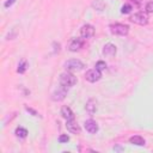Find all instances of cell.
I'll list each match as a JSON object with an SVG mask.
<instances>
[{"instance_id":"277c9868","label":"cell","mask_w":153,"mask_h":153,"mask_svg":"<svg viewBox=\"0 0 153 153\" xmlns=\"http://www.w3.org/2000/svg\"><path fill=\"white\" fill-rule=\"evenodd\" d=\"M148 16L147 13H143V12H137V13H134L129 17V20L134 24H137V25H146L148 24Z\"/></svg>"},{"instance_id":"7a4b0ae2","label":"cell","mask_w":153,"mask_h":153,"mask_svg":"<svg viewBox=\"0 0 153 153\" xmlns=\"http://www.w3.org/2000/svg\"><path fill=\"white\" fill-rule=\"evenodd\" d=\"M63 67L68 72H78V71H81L85 67V65L78 59H72V60L66 61L63 63Z\"/></svg>"},{"instance_id":"5bb4252c","label":"cell","mask_w":153,"mask_h":153,"mask_svg":"<svg viewBox=\"0 0 153 153\" xmlns=\"http://www.w3.org/2000/svg\"><path fill=\"white\" fill-rule=\"evenodd\" d=\"M129 142H130L131 145H136V146H143V145L146 143L145 139H143L142 136H140V135H134V136H131V137L129 139Z\"/></svg>"},{"instance_id":"30bf717a","label":"cell","mask_w":153,"mask_h":153,"mask_svg":"<svg viewBox=\"0 0 153 153\" xmlns=\"http://www.w3.org/2000/svg\"><path fill=\"white\" fill-rule=\"evenodd\" d=\"M84 127H85L86 131H88L90 134H96V133L98 131V123H97L94 120H92V118L85 121Z\"/></svg>"},{"instance_id":"6da1fadb","label":"cell","mask_w":153,"mask_h":153,"mask_svg":"<svg viewBox=\"0 0 153 153\" xmlns=\"http://www.w3.org/2000/svg\"><path fill=\"white\" fill-rule=\"evenodd\" d=\"M59 84L69 88V87H72V86H74L76 84V76L72 72L66 71V72H63V73L60 74V76H59Z\"/></svg>"},{"instance_id":"7c38bea8","label":"cell","mask_w":153,"mask_h":153,"mask_svg":"<svg viewBox=\"0 0 153 153\" xmlns=\"http://www.w3.org/2000/svg\"><path fill=\"white\" fill-rule=\"evenodd\" d=\"M61 115L66 121L69 120H74V112L72 111V109L69 106H62L61 108Z\"/></svg>"},{"instance_id":"4fadbf2b","label":"cell","mask_w":153,"mask_h":153,"mask_svg":"<svg viewBox=\"0 0 153 153\" xmlns=\"http://www.w3.org/2000/svg\"><path fill=\"white\" fill-rule=\"evenodd\" d=\"M85 109L90 115H93L96 112V110H97V102L94 99H88L86 105H85Z\"/></svg>"},{"instance_id":"9c48e42d","label":"cell","mask_w":153,"mask_h":153,"mask_svg":"<svg viewBox=\"0 0 153 153\" xmlns=\"http://www.w3.org/2000/svg\"><path fill=\"white\" fill-rule=\"evenodd\" d=\"M84 45V38L82 37H79V38H73L68 45V49L71 51H78L82 48Z\"/></svg>"},{"instance_id":"5b68a950","label":"cell","mask_w":153,"mask_h":153,"mask_svg":"<svg viewBox=\"0 0 153 153\" xmlns=\"http://www.w3.org/2000/svg\"><path fill=\"white\" fill-rule=\"evenodd\" d=\"M67 92H68V87H65L62 85H60L53 93H51V99L54 102H61L66 98L67 96Z\"/></svg>"},{"instance_id":"8992f818","label":"cell","mask_w":153,"mask_h":153,"mask_svg":"<svg viewBox=\"0 0 153 153\" xmlns=\"http://www.w3.org/2000/svg\"><path fill=\"white\" fill-rule=\"evenodd\" d=\"M102 78V72L98 71L97 68H92V69H88L85 74V79L90 82H96L98 81L99 79Z\"/></svg>"},{"instance_id":"ffe728a7","label":"cell","mask_w":153,"mask_h":153,"mask_svg":"<svg viewBox=\"0 0 153 153\" xmlns=\"http://www.w3.org/2000/svg\"><path fill=\"white\" fill-rule=\"evenodd\" d=\"M59 141H60L61 143H67V142L69 141V136H68L67 134H62V135L59 136Z\"/></svg>"},{"instance_id":"3957f363","label":"cell","mask_w":153,"mask_h":153,"mask_svg":"<svg viewBox=\"0 0 153 153\" xmlns=\"http://www.w3.org/2000/svg\"><path fill=\"white\" fill-rule=\"evenodd\" d=\"M111 33L117 35V36H126L129 32V26L126 24H121V23H115V24H110L109 26Z\"/></svg>"},{"instance_id":"ac0fdd59","label":"cell","mask_w":153,"mask_h":153,"mask_svg":"<svg viewBox=\"0 0 153 153\" xmlns=\"http://www.w3.org/2000/svg\"><path fill=\"white\" fill-rule=\"evenodd\" d=\"M131 10H133V6H131V5L124 4V5L121 7V13H122V14H128V13L131 12Z\"/></svg>"},{"instance_id":"603a6c76","label":"cell","mask_w":153,"mask_h":153,"mask_svg":"<svg viewBox=\"0 0 153 153\" xmlns=\"http://www.w3.org/2000/svg\"><path fill=\"white\" fill-rule=\"evenodd\" d=\"M14 2H16V0H6V1H5V4H4V6H5L6 8H7V7L12 6V5L14 4Z\"/></svg>"},{"instance_id":"52a82bcc","label":"cell","mask_w":153,"mask_h":153,"mask_svg":"<svg viewBox=\"0 0 153 153\" xmlns=\"http://www.w3.org/2000/svg\"><path fill=\"white\" fill-rule=\"evenodd\" d=\"M94 35V27L93 25L91 24H84L80 29V36L84 38V39H87V38H91L93 37Z\"/></svg>"},{"instance_id":"44dd1931","label":"cell","mask_w":153,"mask_h":153,"mask_svg":"<svg viewBox=\"0 0 153 153\" xmlns=\"http://www.w3.org/2000/svg\"><path fill=\"white\" fill-rule=\"evenodd\" d=\"M145 10H146V12H147V13H153V0L146 4Z\"/></svg>"},{"instance_id":"7402d4cb","label":"cell","mask_w":153,"mask_h":153,"mask_svg":"<svg viewBox=\"0 0 153 153\" xmlns=\"http://www.w3.org/2000/svg\"><path fill=\"white\" fill-rule=\"evenodd\" d=\"M25 110H26L29 114H31L32 116H35V117H37V116H38V112H37L36 110H33L32 108H29V106H26V105H25Z\"/></svg>"},{"instance_id":"d6986e66","label":"cell","mask_w":153,"mask_h":153,"mask_svg":"<svg viewBox=\"0 0 153 153\" xmlns=\"http://www.w3.org/2000/svg\"><path fill=\"white\" fill-rule=\"evenodd\" d=\"M96 68L98 69V71H104V69H106V63L104 62V61H98L97 63H96Z\"/></svg>"},{"instance_id":"2e32d148","label":"cell","mask_w":153,"mask_h":153,"mask_svg":"<svg viewBox=\"0 0 153 153\" xmlns=\"http://www.w3.org/2000/svg\"><path fill=\"white\" fill-rule=\"evenodd\" d=\"M27 67H29V63H27V61H26V60H22V61L18 63V68H17V72H18V73H20V74H23V73H25V72H26Z\"/></svg>"},{"instance_id":"e0dca14e","label":"cell","mask_w":153,"mask_h":153,"mask_svg":"<svg viewBox=\"0 0 153 153\" xmlns=\"http://www.w3.org/2000/svg\"><path fill=\"white\" fill-rule=\"evenodd\" d=\"M92 7L97 11H103L105 7V4L103 2V0H93L92 2Z\"/></svg>"},{"instance_id":"8fae6325","label":"cell","mask_w":153,"mask_h":153,"mask_svg":"<svg viewBox=\"0 0 153 153\" xmlns=\"http://www.w3.org/2000/svg\"><path fill=\"white\" fill-rule=\"evenodd\" d=\"M116 51H117L116 45L112 44V43H106L103 47V55L106 56V57H112L116 54Z\"/></svg>"},{"instance_id":"9a60e30c","label":"cell","mask_w":153,"mask_h":153,"mask_svg":"<svg viewBox=\"0 0 153 153\" xmlns=\"http://www.w3.org/2000/svg\"><path fill=\"white\" fill-rule=\"evenodd\" d=\"M14 134L18 139H25L27 136V130L23 127H17L16 130H14Z\"/></svg>"},{"instance_id":"cb8c5ba5","label":"cell","mask_w":153,"mask_h":153,"mask_svg":"<svg viewBox=\"0 0 153 153\" xmlns=\"http://www.w3.org/2000/svg\"><path fill=\"white\" fill-rule=\"evenodd\" d=\"M131 1H133V2H135V4H140V1H141V0H131Z\"/></svg>"},{"instance_id":"ba28073f","label":"cell","mask_w":153,"mask_h":153,"mask_svg":"<svg viewBox=\"0 0 153 153\" xmlns=\"http://www.w3.org/2000/svg\"><path fill=\"white\" fill-rule=\"evenodd\" d=\"M66 128L68 131L73 133V134H80L81 133V128L80 126L78 124V122L74 120H69V121H66Z\"/></svg>"}]
</instances>
